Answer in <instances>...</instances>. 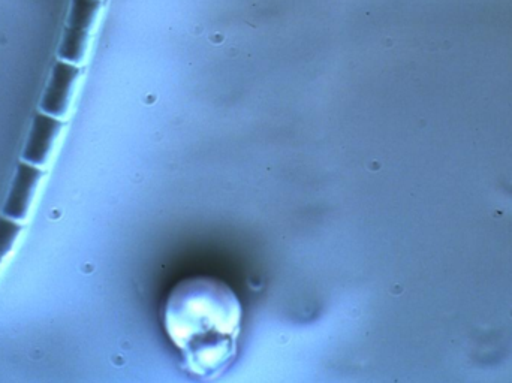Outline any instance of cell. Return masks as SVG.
I'll list each match as a JSON object with an SVG mask.
<instances>
[{"instance_id":"6da1fadb","label":"cell","mask_w":512,"mask_h":383,"mask_svg":"<svg viewBox=\"0 0 512 383\" xmlns=\"http://www.w3.org/2000/svg\"><path fill=\"white\" fill-rule=\"evenodd\" d=\"M242 316L230 286L212 277H192L171 291L165 330L189 372L215 378L236 358Z\"/></svg>"},{"instance_id":"7a4b0ae2","label":"cell","mask_w":512,"mask_h":383,"mask_svg":"<svg viewBox=\"0 0 512 383\" xmlns=\"http://www.w3.org/2000/svg\"><path fill=\"white\" fill-rule=\"evenodd\" d=\"M102 0H71L65 32L59 47V59L80 65L101 21Z\"/></svg>"},{"instance_id":"3957f363","label":"cell","mask_w":512,"mask_h":383,"mask_svg":"<svg viewBox=\"0 0 512 383\" xmlns=\"http://www.w3.org/2000/svg\"><path fill=\"white\" fill-rule=\"evenodd\" d=\"M80 77V68L74 63L59 60L51 72L50 83L42 96L41 110L50 116H65L71 104L72 92Z\"/></svg>"},{"instance_id":"277c9868","label":"cell","mask_w":512,"mask_h":383,"mask_svg":"<svg viewBox=\"0 0 512 383\" xmlns=\"http://www.w3.org/2000/svg\"><path fill=\"white\" fill-rule=\"evenodd\" d=\"M42 171L36 168V165L20 164L15 176L14 185H12L11 193L6 199L3 214L9 219H23L26 216L27 208H29L30 199H32L33 191L42 177Z\"/></svg>"},{"instance_id":"5b68a950","label":"cell","mask_w":512,"mask_h":383,"mask_svg":"<svg viewBox=\"0 0 512 383\" xmlns=\"http://www.w3.org/2000/svg\"><path fill=\"white\" fill-rule=\"evenodd\" d=\"M62 129V122L50 114H38L33 120L32 132L24 150V161L32 165H44L53 146L54 138Z\"/></svg>"},{"instance_id":"8992f818","label":"cell","mask_w":512,"mask_h":383,"mask_svg":"<svg viewBox=\"0 0 512 383\" xmlns=\"http://www.w3.org/2000/svg\"><path fill=\"white\" fill-rule=\"evenodd\" d=\"M21 225L12 219L0 217V258L6 255L14 244L15 238L20 234Z\"/></svg>"},{"instance_id":"52a82bcc","label":"cell","mask_w":512,"mask_h":383,"mask_svg":"<svg viewBox=\"0 0 512 383\" xmlns=\"http://www.w3.org/2000/svg\"><path fill=\"white\" fill-rule=\"evenodd\" d=\"M0 261H2V258H0Z\"/></svg>"}]
</instances>
